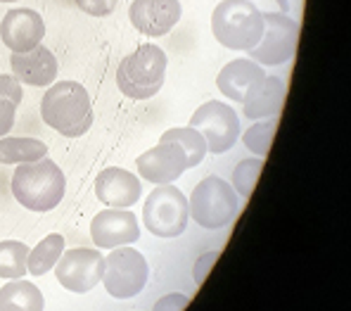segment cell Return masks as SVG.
I'll return each instance as SVG.
<instances>
[{
  "instance_id": "cell-11",
  "label": "cell",
  "mask_w": 351,
  "mask_h": 311,
  "mask_svg": "<svg viewBox=\"0 0 351 311\" xmlns=\"http://www.w3.org/2000/svg\"><path fill=\"white\" fill-rule=\"evenodd\" d=\"M90 240L97 250H114L121 245H133L141 240L138 216L131 209H102L90 221Z\"/></svg>"
},
{
  "instance_id": "cell-9",
  "label": "cell",
  "mask_w": 351,
  "mask_h": 311,
  "mask_svg": "<svg viewBox=\"0 0 351 311\" xmlns=\"http://www.w3.org/2000/svg\"><path fill=\"white\" fill-rule=\"evenodd\" d=\"M190 126L204 136L211 154H223L240 138V117L230 105L221 100H206L197 112L190 117Z\"/></svg>"
},
{
  "instance_id": "cell-6",
  "label": "cell",
  "mask_w": 351,
  "mask_h": 311,
  "mask_svg": "<svg viewBox=\"0 0 351 311\" xmlns=\"http://www.w3.org/2000/svg\"><path fill=\"white\" fill-rule=\"evenodd\" d=\"M190 219L188 198L173 183H162L147 195L143 207V224L157 238H178Z\"/></svg>"
},
{
  "instance_id": "cell-14",
  "label": "cell",
  "mask_w": 351,
  "mask_h": 311,
  "mask_svg": "<svg viewBox=\"0 0 351 311\" xmlns=\"http://www.w3.org/2000/svg\"><path fill=\"white\" fill-rule=\"evenodd\" d=\"M180 0H133L128 8V19L141 34L159 38L167 36L180 22Z\"/></svg>"
},
{
  "instance_id": "cell-7",
  "label": "cell",
  "mask_w": 351,
  "mask_h": 311,
  "mask_svg": "<svg viewBox=\"0 0 351 311\" xmlns=\"http://www.w3.org/2000/svg\"><path fill=\"white\" fill-rule=\"evenodd\" d=\"M149 266L145 255L131 245L114 247L105 257V273H102V285L107 295L114 299H131L141 295L147 285Z\"/></svg>"
},
{
  "instance_id": "cell-2",
  "label": "cell",
  "mask_w": 351,
  "mask_h": 311,
  "mask_svg": "<svg viewBox=\"0 0 351 311\" xmlns=\"http://www.w3.org/2000/svg\"><path fill=\"white\" fill-rule=\"evenodd\" d=\"M66 178L50 157L17 164L12 174V195L24 209L45 214L53 211L64 198Z\"/></svg>"
},
{
  "instance_id": "cell-31",
  "label": "cell",
  "mask_w": 351,
  "mask_h": 311,
  "mask_svg": "<svg viewBox=\"0 0 351 311\" xmlns=\"http://www.w3.org/2000/svg\"><path fill=\"white\" fill-rule=\"evenodd\" d=\"M278 8H280V12H290V0H276Z\"/></svg>"
},
{
  "instance_id": "cell-12",
  "label": "cell",
  "mask_w": 351,
  "mask_h": 311,
  "mask_svg": "<svg viewBox=\"0 0 351 311\" xmlns=\"http://www.w3.org/2000/svg\"><path fill=\"white\" fill-rule=\"evenodd\" d=\"M136 169L147 183H173L183 176V171H188V157L178 143L159 141L136 159Z\"/></svg>"
},
{
  "instance_id": "cell-3",
  "label": "cell",
  "mask_w": 351,
  "mask_h": 311,
  "mask_svg": "<svg viewBox=\"0 0 351 311\" xmlns=\"http://www.w3.org/2000/svg\"><path fill=\"white\" fill-rule=\"evenodd\" d=\"M211 34L223 48L247 53L263 36V12L252 0H221L211 12Z\"/></svg>"
},
{
  "instance_id": "cell-32",
  "label": "cell",
  "mask_w": 351,
  "mask_h": 311,
  "mask_svg": "<svg viewBox=\"0 0 351 311\" xmlns=\"http://www.w3.org/2000/svg\"><path fill=\"white\" fill-rule=\"evenodd\" d=\"M0 3H17V0H0Z\"/></svg>"
},
{
  "instance_id": "cell-10",
  "label": "cell",
  "mask_w": 351,
  "mask_h": 311,
  "mask_svg": "<svg viewBox=\"0 0 351 311\" xmlns=\"http://www.w3.org/2000/svg\"><path fill=\"white\" fill-rule=\"evenodd\" d=\"M102 273H105V255L97 247L64 250L60 262L55 264L58 283L76 295L90 292L97 283H102Z\"/></svg>"
},
{
  "instance_id": "cell-28",
  "label": "cell",
  "mask_w": 351,
  "mask_h": 311,
  "mask_svg": "<svg viewBox=\"0 0 351 311\" xmlns=\"http://www.w3.org/2000/svg\"><path fill=\"white\" fill-rule=\"evenodd\" d=\"M219 259V250H211V252H204L202 257L195 262V268H193V278H195V285H202L206 273L211 271V266H214V262Z\"/></svg>"
},
{
  "instance_id": "cell-19",
  "label": "cell",
  "mask_w": 351,
  "mask_h": 311,
  "mask_svg": "<svg viewBox=\"0 0 351 311\" xmlns=\"http://www.w3.org/2000/svg\"><path fill=\"white\" fill-rule=\"evenodd\" d=\"M45 299L38 285L12 278V283H5L0 288V311H43Z\"/></svg>"
},
{
  "instance_id": "cell-22",
  "label": "cell",
  "mask_w": 351,
  "mask_h": 311,
  "mask_svg": "<svg viewBox=\"0 0 351 311\" xmlns=\"http://www.w3.org/2000/svg\"><path fill=\"white\" fill-rule=\"evenodd\" d=\"M159 141L178 143L180 148H183L185 157H188V169L199 167V164H202V159L206 157V152H209L204 136L197 131V128L190 126V124H188V126H183V128H169V131L162 133V138H159Z\"/></svg>"
},
{
  "instance_id": "cell-24",
  "label": "cell",
  "mask_w": 351,
  "mask_h": 311,
  "mask_svg": "<svg viewBox=\"0 0 351 311\" xmlns=\"http://www.w3.org/2000/svg\"><path fill=\"white\" fill-rule=\"evenodd\" d=\"M278 119L280 117H268V119H256L245 133H242V143L250 152H254L256 157L266 159L268 150H271L273 136H276L278 128Z\"/></svg>"
},
{
  "instance_id": "cell-26",
  "label": "cell",
  "mask_w": 351,
  "mask_h": 311,
  "mask_svg": "<svg viewBox=\"0 0 351 311\" xmlns=\"http://www.w3.org/2000/svg\"><path fill=\"white\" fill-rule=\"evenodd\" d=\"M74 3L88 17H110L117 10L119 0H74Z\"/></svg>"
},
{
  "instance_id": "cell-4",
  "label": "cell",
  "mask_w": 351,
  "mask_h": 311,
  "mask_svg": "<svg viewBox=\"0 0 351 311\" xmlns=\"http://www.w3.org/2000/svg\"><path fill=\"white\" fill-rule=\"evenodd\" d=\"M169 57L159 45H141L117 67V86L131 100H149L164 88Z\"/></svg>"
},
{
  "instance_id": "cell-30",
  "label": "cell",
  "mask_w": 351,
  "mask_h": 311,
  "mask_svg": "<svg viewBox=\"0 0 351 311\" xmlns=\"http://www.w3.org/2000/svg\"><path fill=\"white\" fill-rule=\"evenodd\" d=\"M190 302V295H167V297H162L157 304H154V309H185Z\"/></svg>"
},
{
  "instance_id": "cell-25",
  "label": "cell",
  "mask_w": 351,
  "mask_h": 311,
  "mask_svg": "<svg viewBox=\"0 0 351 311\" xmlns=\"http://www.w3.org/2000/svg\"><path fill=\"white\" fill-rule=\"evenodd\" d=\"M263 169V157H252V159H242L240 164L233 169V188L242 200H250L254 193L256 178H259Z\"/></svg>"
},
{
  "instance_id": "cell-23",
  "label": "cell",
  "mask_w": 351,
  "mask_h": 311,
  "mask_svg": "<svg viewBox=\"0 0 351 311\" xmlns=\"http://www.w3.org/2000/svg\"><path fill=\"white\" fill-rule=\"evenodd\" d=\"M27 257L29 245L19 240H3L0 242V278L12 281V278L27 276Z\"/></svg>"
},
{
  "instance_id": "cell-5",
  "label": "cell",
  "mask_w": 351,
  "mask_h": 311,
  "mask_svg": "<svg viewBox=\"0 0 351 311\" xmlns=\"http://www.w3.org/2000/svg\"><path fill=\"white\" fill-rule=\"evenodd\" d=\"M188 209L197 226L206 228V231H219V228L233 224L240 211V195L221 176H206L190 195Z\"/></svg>"
},
{
  "instance_id": "cell-16",
  "label": "cell",
  "mask_w": 351,
  "mask_h": 311,
  "mask_svg": "<svg viewBox=\"0 0 351 311\" xmlns=\"http://www.w3.org/2000/svg\"><path fill=\"white\" fill-rule=\"evenodd\" d=\"M10 67H12V76L19 84L34 88H48L58 79V57L43 43L31 48L29 53H12Z\"/></svg>"
},
{
  "instance_id": "cell-13",
  "label": "cell",
  "mask_w": 351,
  "mask_h": 311,
  "mask_svg": "<svg viewBox=\"0 0 351 311\" xmlns=\"http://www.w3.org/2000/svg\"><path fill=\"white\" fill-rule=\"evenodd\" d=\"M45 22L36 10L14 8L0 22V38L10 53H29L38 43H43Z\"/></svg>"
},
{
  "instance_id": "cell-15",
  "label": "cell",
  "mask_w": 351,
  "mask_h": 311,
  "mask_svg": "<svg viewBox=\"0 0 351 311\" xmlns=\"http://www.w3.org/2000/svg\"><path fill=\"white\" fill-rule=\"evenodd\" d=\"M143 195V183L136 174L121 167H107L95 178V198L107 207L128 209Z\"/></svg>"
},
{
  "instance_id": "cell-27",
  "label": "cell",
  "mask_w": 351,
  "mask_h": 311,
  "mask_svg": "<svg viewBox=\"0 0 351 311\" xmlns=\"http://www.w3.org/2000/svg\"><path fill=\"white\" fill-rule=\"evenodd\" d=\"M22 95H24L22 84H19L12 74H0V97L12 100L14 105H19V102H22Z\"/></svg>"
},
{
  "instance_id": "cell-8",
  "label": "cell",
  "mask_w": 351,
  "mask_h": 311,
  "mask_svg": "<svg viewBox=\"0 0 351 311\" xmlns=\"http://www.w3.org/2000/svg\"><path fill=\"white\" fill-rule=\"evenodd\" d=\"M299 22L287 12H263V36L252 50H247L250 60L261 67L287 65L297 53Z\"/></svg>"
},
{
  "instance_id": "cell-17",
  "label": "cell",
  "mask_w": 351,
  "mask_h": 311,
  "mask_svg": "<svg viewBox=\"0 0 351 311\" xmlns=\"http://www.w3.org/2000/svg\"><path fill=\"white\" fill-rule=\"evenodd\" d=\"M263 79H266V71L259 62L250 60V57H237L226 67H221V71L216 74V88L221 91V95L242 105Z\"/></svg>"
},
{
  "instance_id": "cell-18",
  "label": "cell",
  "mask_w": 351,
  "mask_h": 311,
  "mask_svg": "<svg viewBox=\"0 0 351 311\" xmlns=\"http://www.w3.org/2000/svg\"><path fill=\"white\" fill-rule=\"evenodd\" d=\"M287 95V84L280 76H268L261 81L254 91L247 95V100L242 102V114L252 122L256 119H268V117H280L282 105H285Z\"/></svg>"
},
{
  "instance_id": "cell-21",
  "label": "cell",
  "mask_w": 351,
  "mask_h": 311,
  "mask_svg": "<svg viewBox=\"0 0 351 311\" xmlns=\"http://www.w3.org/2000/svg\"><path fill=\"white\" fill-rule=\"evenodd\" d=\"M62 252H64V235L60 233H50L45 235L34 250H29L27 257V273H31L34 278H40L55 268V264L60 262Z\"/></svg>"
},
{
  "instance_id": "cell-20",
  "label": "cell",
  "mask_w": 351,
  "mask_h": 311,
  "mask_svg": "<svg viewBox=\"0 0 351 311\" xmlns=\"http://www.w3.org/2000/svg\"><path fill=\"white\" fill-rule=\"evenodd\" d=\"M48 157V145L38 138H19V136H3L0 138V164H27L36 159Z\"/></svg>"
},
{
  "instance_id": "cell-1",
  "label": "cell",
  "mask_w": 351,
  "mask_h": 311,
  "mask_svg": "<svg viewBox=\"0 0 351 311\" xmlns=\"http://www.w3.org/2000/svg\"><path fill=\"white\" fill-rule=\"evenodd\" d=\"M40 117L64 138H81L93 126L90 95L79 81H55L40 100Z\"/></svg>"
},
{
  "instance_id": "cell-29",
  "label": "cell",
  "mask_w": 351,
  "mask_h": 311,
  "mask_svg": "<svg viewBox=\"0 0 351 311\" xmlns=\"http://www.w3.org/2000/svg\"><path fill=\"white\" fill-rule=\"evenodd\" d=\"M14 112H17V105L12 100H5L0 97V138L8 136L14 126Z\"/></svg>"
}]
</instances>
